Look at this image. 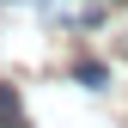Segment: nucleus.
Here are the masks:
<instances>
[{
    "instance_id": "1",
    "label": "nucleus",
    "mask_w": 128,
    "mask_h": 128,
    "mask_svg": "<svg viewBox=\"0 0 128 128\" xmlns=\"http://www.w3.org/2000/svg\"><path fill=\"white\" fill-rule=\"evenodd\" d=\"M24 122H30V116H24V98L0 79V128H24Z\"/></svg>"
},
{
    "instance_id": "2",
    "label": "nucleus",
    "mask_w": 128,
    "mask_h": 128,
    "mask_svg": "<svg viewBox=\"0 0 128 128\" xmlns=\"http://www.w3.org/2000/svg\"><path fill=\"white\" fill-rule=\"evenodd\" d=\"M73 79H79L86 92H104V79H110V67H104V61H73Z\"/></svg>"
},
{
    "instance_id": "3",
    "label": "nucleus",
    "mask_w": 128,
    "mask_h": 128,
    "mask_svg": "<svg viewBox=\"0 0 128 128\" xmlns=\"http://www.w3.org/2000/svg\"><path fill=\"white\" fill-rule=\"evenodd\" d=\"M116 6H128V0H116Z\"/></svg>"
}]
</instances>
